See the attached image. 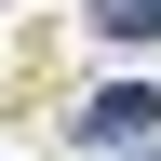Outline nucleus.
<instances>
[{"mask_svg": "<svg viewBox=\"0 0 161 161\" xmlns=\"http://www.w3.org/2000/svg\"><path fill=\"white\" fill-rule=\"evenodd\" d=\"M94 27L108 40H161V0H94Z\"/></svg>", "mask_w": 161, "mask_h": 161, "instance_id": "2", "label": "nucleus"}, {"mask_svg": "<svg viewBox=\"0 0 161 161\" xmlns=\"http://www.w3.org/2000/svg\"><path fill=\"white\" fill-rule=\"evenodd\" d=\"M148 121H161V94H148V80H108V94H80V148H134Z\"/></svg>", "mask_w": 161, "mask_h": 161, "instance_id": "1", "label": "nucleus"}]
</instances>
